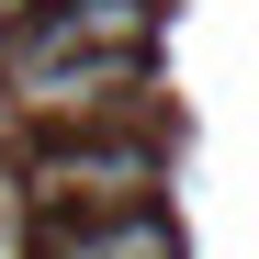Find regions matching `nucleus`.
Masks as SVG:
<instances>
[{
  "mask_svg": "<svg viewBox=\"0 0 259 259\" xmlns=\"http://www.w3.org/2000/svg\"><path fill=\"white\" fill-rule=\"evenodd\" d=\"M34 259H181V226L158 203H124V214H79V226H46Z\"/></svg>",
  "mask_w": 259,
  "mask_h": 259,
  "instance_id": "7ed1b4c3",
  "label": "nucleus"
},
{
  "mask_svg": "<svg viewBox=\"0 0 259 259\" xmlns=\"http://www.w3.org/2000/svg\"><path fill=\"white\" fill-rule=\"evenodd\" d=\"M0 12H12V23H23V12H46V0H0Z\"/></svg>",
  "mask_w": 259,
  "mask_h": 259,
  "instance_id": "39448f33",
  "label": "nucleus"
},
{
  "mask_svg": "<svg viewBox=\"0 0 259 259\" xmlns=\"http://www.w3.org/2000/svg\"><path fill=\"white\" fill-rule=\"evenodd\" d=\"M158 181H169V147H147V136H124V147L57 136V147L23 158V203L34 214H124V203H147Z\"/></svg>",
  "mask_w": 259,
  "mask_h": 259,
  "instance_id": "f257e3e1",
  "label": "nucleus"
},
{
  "mask_svg": "<svg viewBox=\"0 0 259 259\" xmlns=\"http://www.w3.org/2000/svg\"><path fill=\"white\" fill-rule=\"evenodd\" d=\"M147 91V46H12V102L46 124H102Z\"/></svg>",
  "mask_w": 259,
  "mask_h": 259,
  "instance_id": "f03ea898",
  "label": "nucleus"
},
{
  "mask_svg": "<svg viewBox=\"0 0 259 259\" xmlns=\"http://www.w3.org/2000/svg\"><path fill=\"white\" fill-rule=\"evenodd\" d=\"M147 0H46V12H23L12 46H147Z\"/></svg>",
  "mask_w": 259,
  "mask_h": 259,
  "instance_id": "20e7f679",
  "label": "nucleus"
}]
</instances>
